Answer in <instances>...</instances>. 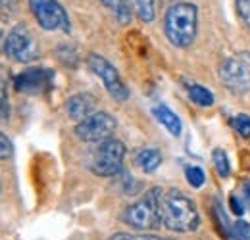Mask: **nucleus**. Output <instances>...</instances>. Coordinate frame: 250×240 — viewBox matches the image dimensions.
Instances as JSON below:
<instances>
[{
  "mask_svg": "<svg viewBox=\"0 0 250 240\" xmlns=\"http://www.w3.org/2000/svg\"><path fill=\"white\" fill-rule=\"evenodd\" d=\"M58 58H60V61L62 63H65V65H77V61H79V58H77V50L71 46V44H60L58 46Z\"/></svg>",
  "mask_w": 250,
  "mask_h": 240,
  "instance_id": "20",
  "label": "nucleus"
},
{
  "mask_svg": "<svg viewBox=\"0 0 250 240\" xmlns=\"http://www.w3.org/2000/svg\"><path fill=\"white\" fill-rule=\"evenodd\" d=\"M152 114H154V118L169 131V135H173V137H179V135H181L183 123H181L179 116H177L171 108H167L166 104H156V106L152 108Z\"/></svg>",
  "mask_w": 250,
  "mask_h": 240,
  "instance_id": "12",
  "label": "nucleus"
},
{
  "mask_svg": "<svg viewBox=\"0 0 250 240\" xmlns=\"http://www.w3.org/2000/svg\"><path fill=\"white\" fill-rule=\"evenodd\" d=\"M118 127V121L108 112H94L93 116L85 118L75 125V137L83 142H102L106 139H112L114 131Z\"/></svg>",
  "mask_w": 250,
  "mask_h": 240,
  "instance_id": "9",
  "label": "nucleus"
},
{
  "mask_svg": "<svg viewBox=\"0 0 250 240\" xmlns=\"http://www.w3.org/2000/svg\"><path fill=\"white\" fill-rule=\"evenodd\" d=\"M100 2H102L104 6H108V8H112V10H116V8L120 6V2H122V0H100Z\"/></svg>",
  "mask_w": 250,
  "mask_h": 240,
  "instance_id": "28",
  "label": "nucleus"
},
{
  "mask_svg": "<svg viewBox=\"0 0 250 240\" xmlns=\"http://www.w3.org/2000/svg\"><path fill=\"white\" fill-rule=\"evenodd\" d=\"M212 219H214V225L218 229V233L223 237V239H231V233H233V225L229 223L227 215H225V210L221 206L218 198L212 200Z\"/></svg>",
  "mask_w": 250,
  "mask_h": 240,
  "instance_id": "15",
  "label": "nucleus"
},
{
  "mask_svg": "<svg viewBox=\"0 0 250 240\" xmlns=\"http://www.w3.org/2000/svg\"><path fill=\"white\" fill-rule=\"evenodd\" d=\"M231 125H233V129H235L243 139H249L250 137V116H247V114H239V116L233 118Z\"/></svg>",
  "mask_w": 250,
  "mask_h": 240,
  "instance_id": "21",
  "label": "nucleus"
},
{
  "mask_svg": "<svg viewBox=\"0 0 250 240\" xmlns=\"http://www.w3.org/2000/svg\"><path fill=\"white\" fill-rule=\"evenodd\" d=\"M241 202L245 204V208L250 211V179H247L241 184V194H239Z\"/></svg>",
  "mask_w": 250,
  "mask_h": 240,
  "instance_id": "26",
  "label": "nucleus"
},
{
  "mask_svg": "<svg viewBox=\"0 0 250 240\" xmlns=\"http://www.w3.org/2000/svg\"><path fill=\"white\" fill-rule=\"evenodd\" d=\"M187 90H188L190 100H192L194 104H198V106H202V108H208V106L214 104V94H212V90L206 89L204 85L192 83V85H188Z\"/></svg>",
  "mask_w": 250,
  "mask_h": 240,
  "instance_id": "16",
  "label": "nucleus"
},
{
  "mask_svg": "<svg viewBox=\"0 0 250 240\" xmlns=\"http://www.w3.org/2000/svg\"><path fill=\"white\" fill-rule=\"evenodd\" d=\"M166 39L175 48H188L198 33V8L187 0L173 2L164 14Z\"/></svg>",
  "mask_w": 250,
  "mask_h": 240,
  "instance_id": "1",
  "label": "nucleus"
},
{
  "mask_svg": "<svg viewBox=\"0 0 250 240\" xmlns=\"http://www.w3.org/2000/svg\"><path fill=\"white\" fill-rule=\"evenodd\" d=\"M164 190L160 186H154L145 192L143 198H139L135 204L127 206L122 213L124 223L139 231H154L160 229L162 217H160V202H162Z\"/></svg>",
  "mask_w": 250,
  "mask_h": 240,
  "instance_id": "3",
  "label": "nucleus"
},
{
  "mask_svg": "<svg viewBox=\"0 0 250 240\" xmlns=\"http://www.w3.org/2000/svg\"><path fill=\"white\" fill-rule=\"evenodd\" d=\"M212 161H214V167L218 171V175L221 179H227L231 175V165H229V158L227 154L221 150V148H216L214 154H212Z\"/></svg>",
  "mask_w": 250,
  "mask_h": 240,
  "instance_id": "17",
  "label": "nucleus"
},
{
  "mask_svg": "<svg viewBox=\"0 0 250 240\" xmlns=\"http://www.w3.org/2000/svg\"><path fill=\"white\" fill-rule=\"evenodd\" d=\"M231 237L235 240H250V225L247 221H241V219H239V221L233 225Z\"/></svg>",
  "mask_w": 250,
  "mask_h": 240,
  "instance_id": "23",
  "label": "nucleus"
},
{
  "mask_svg": "<svg viewBox=\"0 0 250 240\" xmlns=\"http://www.w3.org/2000/svg\"><path fill=\"white\" fill-rule=\"evenodd\" d=\"M162 152L156 148H141L135 154V165L145 173H154L162 165Z\"/></svg>",
  "mask_w": 250,
  "mask_h": 240,
  "instance_id": "13",
  "label": "nucleus"
},
{
  "mask_svg": "<svg viewBox=\"0 0 250 240\" xmlns=\"http://www.w3.org/2000/svg\"><path fill=\"white\" fill-rule=\"evenodd\" d=\"M87 65H89V69L93 71L94 75L102 81L104 89L108 90V94L112 98H116L118 102H125L129 98V89L125 87L124 79L120 77L118 69L106 60L104 56H100L96 52H91L87 56Z\"/></svg>",
  "mask_w": 250,
  "mask_h": 240,
  "instance_id": "8",
  "label": "nucleus"
},
{
  "mask_svg": "<svg viewBox=\"0 0 250 240\" xmlns=\"http://www.w3.org/2000/svg\"><path fill=\"white\" fill-rule=\"evenodd\" d=\"M131 12L143 21L150 23L156 18V0H127Z\"/></svg>",
  "mask_w": 250,
  "mask_h": 240,
  "instance_id": "14",
  "label": "nucleus"
},
{
  "mask_svg": "<svg viewBox=\"0 0 250 240\" xmlns=\"http://www.w3.org/2000/svg\"><path fill=\"white\" fill-rule=\"evenodd\" d=\"M229 208H231L233 213H237V215H243L245 210H247V208H245V204L241 202V198H239L237 194H233V196L229 198Z\"/></svg>",
  "mask_w": 250,
  "mask_h": 240,
  "instance_id": "27",
  "label": "nucleus"
},
{
  "mask_svg": "<svg viewBox=\"0 0 250 240\" xmlns=\"http://www.w3.org/2000/svg\"><path fill=\"white\" fill-rule=\"evenodd\" d=\"M125 160V144L118 139H106L96 144L89 158V169L98 177H114L122 171Z\"/></svg>",
  "mask_w": 250,
  "mask_h": 240,
  "instance_id": "4",
  "label": "nucleus"
},
{
  "mask_svg": "<svg viewBox=\"0 0 250 240\" xmlns=\"http://www.w3.org/2000/svg\"><path fill=\"white\" fill-rule=\"evenodd\" d=\"M96 108V98L91 92H77L65 102V114L67 118L73 121H83L85 118L93 116Z\"/></svg>",
  "mask_w": 250,
  "mask_h": 240,
  "instance_id": "11",
  "label": "nucleus"
},
{
  "mask_svg": "<svg viewBox=\"0 0 250 240\" xmlns=\"http://www.w3.org/2000/svg\"><path fill=\"white\" fill-rule=\"evenodd\" d=\"M14 154V146L10 142V139L0 131V160H8Z\"/></svg>",
  "mask_w": 250,
  "mask_h": 240,
  "instance_id": "25",
  "label": "nucleus"
},
{
  "mask_svg": "<svg viewBox=\"0 0 250 240\" xmlns=\"http://www.w3.org/2000/svg\"><path fill=\"white\" fill-rule=\"evenodd\" d=\"M29 10L41 29L62 31V33L71 31L67 12L58 0H29Z\"/></svg>",
  "mask_w": 250,
  "mask_h": 240,
  "instance_id": "7",
  "label": "nucleus"
},
{
  "mask_svg": "<svg viewBox=\"0 0 250 240\" xmlns=\"http://www.w3.org/2000/svg\"><path fill=\"white\" fill-rule=\"evenodd\" d=\"M110 240H173L166 237H156V235H129V233H116Z\"/></svg>",
  "mask_w": 250,
  "mask_h": 240,
  "instance_id": "22",
  "label": "nucleus"
},
{
  "mask_svg": "<svg viewBox=\"0 0 250 240\" xmlns=\"http://www.w3.org/2000/svg\"><path fill=\"white\" fill-rule=\"evenodd\" d=\"M10 118V100H8V83L4 75V67L0 65V120Z\"/></svg>",
  "mask_w": 250,
  "mask_h": 240,
  "instance_id": "18",
  "label": "nucleus"
},
{
  "mask_svg": "<svg viewBox=\"0 0 250 240\" xmlns=\"http://www.w3.org/2000/svg\"><path fill=\"white\" fill-rule=\"evenodd\" d=\"M162 225L173 233H190L198 229V210L194 202L177 188L162 194L160 202Z\"/></svg>",
  "mask_w": 250,
  "mask_h": 240,
  "instance_id": "2",
  "label": "nucleus"
},
{
  "mask_svg": "<svg viewBox=\"0 0 250 240\" xmlns=\"http://www.w3.org/2000/svg\"><path fill=\"white\" fill-rule=\"evenodd\" d=\"M54 71L48 67H27L14 77V89L25 94H42L52 89Z\"/></svg>",
  "mask_w": 250,
  "mask_h": 240,
  "instance_id": "10",
  "label": "nucleus"
},
{
  "mask_svg": "<svg viewBox=\"0 0 250 240\" xmlns=\"http://www.w3.org/2000/svg\"><path fill=\"white\" fill-rule=\"evenodd\" d=\"M2 50L8 58L21 63H29L39 58V44L25 23H18L10 29L2 42Z\"/></svg>",
  "mask_w": 250,
  "mask_h": 240,
  "instance_id": "6",
  "label": "nucleus"
},
{
  "mask_svg": "<svg viewBox=\"0 0 250 240\" xmlns=\"http://www.w3.org/2000/svg\"><path fill=\"white\" fill-rule=\"evenodd\" d=\"M6 2H8V0H0V4H6Z\"/></svg>",
  "mask_w": 250,
  "mask_h": 240,
  "instance_id": "29",
  "label": "nucleus"
},
{
  "mask_svg": "<svg viewBox=\"0 0 250 240\" xmlns=\"http://www.w3.org/2000/svg\"><path fill=\"white\" fill-rule=\"evenodd\" d=\"M219 81L233 94H243L250 90V52H237L225 60H221L218 67Z\"/></svg>",
  "mask_w": 250,
  "mask_h": 240,
  "instance_id": "5",
  "label": "nucleus"
},
{
  "mask_svg": "<svg viewBox=\"0 0 250 240\" xmlns=\"http://www.w3.org/2000/svg\"><path fill=\"white\" fill-rule=\"evenodd\" d=\"M235 8L241 21L250 29V0H235Z\"/></svg>",
  "mask_w": 250,
  "mask_h": 240,
  "instance_id": "24",
  "label": "nucleus"
},
{
  "mask_svg": "<svg viewBox=\"0 0 250 240\" xmlns=\"http://www.w3.org/2000/svg\"><path fill=\"white\" fill-rule=\"evenodd\" d=\"M185 179L192 188H202L206 182V175L198 165H188L185 169Z\"/></svg>",
  "mask_w": 250,
  "mask_h": 240,
  "instance_id": "19",
  "label": "nucleus"
}]
</instances>
